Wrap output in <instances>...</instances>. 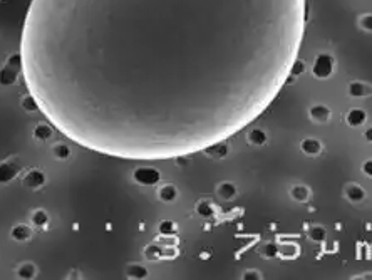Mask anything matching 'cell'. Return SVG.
Wrapping results in <instances>:
<instances>
[{
    "label": "cell",
    "instance_id": "10",
    "mask_svg": "<svg viewBox=\"0 0 372 280\" xmlns=\"http://www.w3.org/2000/svg\"><path fill=\"white\" fill-rule=\"evenodd\" d=\"M34 235V230L32 227L29 223H17L12 227L10 230V239L19 241V243H24V241H29L32 239Z\"/></svg>",
    "mask_w": 372,
    "mask_h": 280
},
{
    "label": "cell",
    "instance_id": "17",
    "mask_svg": "<svg viewBox=\"0 0 372 280\" xmlns=\"http://www.w3.org/2000/svg\"><path fill=\"white\" fill-rule=\"evenodd\" d=\"M347 94L350 97L361 99V97H366L371 94V86L367 82H364V80H352L347 86Z\"/></svg>",
    "mask_w": 372,
    "mask_h": 280
},
{
    "label": "cell",
    "instance_id": "13",
    "mask_svg": "<svg viewBox=\"0 0 372 280\" xmlns=\"http://www.w3.org/2000/svg\"><path fill=\"white\" fill-rule=\"evenodd\" d=\"M215 193H217V197L220 200L223 201H231L236 198V193H238V190H236V185L231 183V181H222V183L217 185V190H215Z\"/></svg>",
    "mask_w": 372,
    "mask_h": 280
},
{
    "label": "cell",
    "instance_id": "8",
    "mask_svg": "<svg viewBox=\"0 0 372 280\" xmlns=\"http://www.w3.org/2000/svg\"><path fill=\"white\" fill-rule=\"evenodd\" d=\"M344 197H345V200L350 203H361L366 200L367 193H366L364 186L352 181V183H347L344 186Z\"/></svg>",
    "mask_w": 372,
    "mask_h": 280
},
{
    "label": "cell",
    "instance_id": "7",
    "mask_svg": "<svg viewBox=\"0 0 372 280\" xmlns=\"http://www.w3.org/2000/svg\"><path fill=\"white\" fill-rule=\"evenodd\" d=\"M308 118L314 122H317V124H325V122L331 121L332 113L329 109V106L325 104H312L308 108Z\"/></svg>",
    "mask_w": 372,
    "mask_h": 280
},
{
    "label": "cell",
    "instance_id": "23",
    "mask_svg": "<svg viewBox=\"0 0 372 280\" xmlns=\"http://www.w3.org/2000/svg\"><path fill=\"white\" fill-rule=\"evenodd\" d=\"M73 155V150L67 143H56L52 146V156L59 161H67Z\"/></svg>",
    "mask_w": 372,
    "mask_h": 280
},
{
    "label": "cell",
    "instance_id": "9",
    "mask_svg": "<svg viewBox=\"0 0 372 280\" xmlns=\"http://www.w3.org/2000/svg\"><path fill=\"white\" fill-rule=\"evenodd\" d=\"M289 195H290V198H292L294 201H297V203H305V201L310 200L312 190H310V186L305 185V183H294V185L290 186Z\"/></svg>",
    "mask_w": 372,
    "mask_h": 280
},
{
    "label": "cell",
    "instance_id": "20",
    "mask_svg": "<svg viewBox=\"0 0 372 280\" xmlns=\"http://www.w3.org/2000/svg\"><path fill=\"white\" fill-rule=\"evenodd\" d=\"M194 211H196V215L203 216V218H210V216L215 215V211H217V206H215V203L211 200H200L196 203V206H194Z\"/></svg>",
    "mask_w": 372,
    "mask_h": 280
},
{
    "label": "cell",
    "instance_id": "21",
    "mask_svg": "<svg viewBox=\"0 0 372 280\" xmlns=\"http://www.w3.org/2000/svg\"><path fill=\"white\" fill-rule=\"evenodd\" d=\"M148 275H149V270L143 264H129L126 267V277L128 279H146Z\"/></svg>",
    "mask_w": 372,
    "mask_h": 280
},
{
    "label": "cell",
    "instance_id": "1",
    "mask_svg": "<svg viewBox=\"0 0 372 280\" xmlns=\"http://www.w3.org/2000/svg\"><path fill=\"white\" fill-rule=\"evenodd\" d=\"M307 0H32L20 72L69 141L163 161L228 141L298 59Z\"/></svg>",
    "mask_w": 372,
    "mask_h": 280
},
{
    "label": "cell",
    "instance_id": "11",
    "mask_svg": "<svg viewBox=\"0 0 372 280\" xmlns=\"http://www.w3.org/2000/svg\"><path fill=\"white\" fill-rule=\"evenodd\" d=\"M49 223H50V216L44 208H36L31 211V215H29V225H31L32 228H39V230H42V228H47Z\"/></svg>",
    "mask_w": 372,
    "mask_h": 280
},
{
    "label": "cell",
    "instance_id": "19",
    "mask_svg": "<svg viewBox=\"0 0 372 280\" xmlns=\"http://www.w3.org/2000/svg\"><path fill=\"white\" fill-rule=\"evenodd\" d=\"M203 153L213 156V158L222 160V158H226V156H228V153H230V146H228L226 141H220V143H215V144H211V146H208Z\"/></svg>",
    "mask_w": 372,
    "mask_h": 280
},
{
    "label": "cell",
    "instance_id": "5",
    "mask_svg": "<svg viewBox=\"0 0 372 280\" xmlns=\"http://www.w3.org/2000/svg\"><path fill=\"white\" fill-rule=\"evenodd\" d=\"M45 181H47V176H45V173L42 171L39 168H34V169H29V171H25V175L22 178V185L25 188L29 190H40L42 186L45 185Z\"/></svg>",
    "mask_w": 372,
    "mask_h": 280
},
{
    "label": "cell",
    "instance_id": "4",
    "mask_svg": "<svg viewBox=\"0 0 372 280\" xmlns=\"http://www.w3.org/2000/svg\"><path fill=\"white\" fill-rule=\"evenodd\" d=\"M20 164L15 160L0 161V185H8L19 176Z\"/></svg>",
    "mask_w": 372,
    "mask_h": 280
},
{
    "label": "cell",
    "instance_id": "2",
    "mask_svg": "<svg viewBox=\"0 0 372 280\" xmlns=\"http://www.w3.org/2000/svg\"><path fill=\"white\" fill-rule=\"evenodd\" d=\"M335 71V61L331 54H319L312 64V74L317 79H327L331 78Z\"/></svg>",
    "mask_w": 372,
    "mask_h": 280
},
{
    "label": "cell",
    "instance_id": "25",
    "mask_svg": "<svg viewBox=\"0 0 372 280\" xmlns=\"http://www.w3.org/2000/svg\"><path fill=\"white\" fill-rule=\"evenodd\" d=\"M158 232L163 233L164 237H173L178 232V227H176V223L171 222V220H163V222L158 225Z\"/></svg>",
    "mask_w": 372,
    "mask_h": 280
},
{
    "label": "cell",
    "instance_id": "27",
    "mask_svg": "<svg viewBox=\"0 0 372 280\" xmlns=\"http://www.w3.org/2000/svg\"><path fill=\"white\" fill-rule=\"evenodd\" d=\"M20 104H22V108L25 109L27 113H36L39 111V108H37L36 101H34V97L31 94H25L22 99H20Z\"/></svg>",
    "mask_w": 372,
    "mask_h": 280
},
{
    "label": "cell",
    "instance_id": "22",
    "mask_svg": "<svg viewBox=\"0 0 372 280\" xmlns=\"http://www.w3.org/2000/svg\"><path fill=\"white\" fill-rule=\"evenodd\" d=\"M267 133L263 129H250L247 134V141L252 144V146H265L267 144Z\"/></svg>",
    "mask_w": 372,
    "mask_h": 280
},
{
    "label": "cell",
    "instance_id": "14",
    "mask_svg": "<svg viewBox=\"0 0 372 280\" xmlns=\"http://www.w3.org/2000/svg\"><path fill=\"white\" fill-rule=\"evenodd\" d=\"M367 121V113L361 108H352L350 111H347L345 114V122L350 128H361L364 126Z\"/></svg>",
    "mask_w": 372,
    "mask_h": 280
},
{
    "label": "cell",
    "instance_id": "15",
    "mask_svg": "<svg viewBox=\"0 0 372 280\" xmlns=\"http://www.w3.org/2000/svg\"><path fill=\"white\" fill-rule=\"evenodd\" d=\"M180 197V190L173 183H163L158 188V198L163 203H173Z\"/></svg>",
    "mask_w": 372,
    "mask_h": 280
},
{
    "label": "cell",
    "instance_id": "3",
    "mask_svg": "<svg viewBox=\"0 0 372 280\" xmlns=\"http://www.w3.org/2000/svg\"><path fill=\"white\" fill-rule=\"evenodd\" d=\"M133 180L141 186H153L161 181V175L156 168L141 166L133 173Z\"/></svg>",
    "mask_w": 372,
    "mask_h": 280
},
{
    "label": "cell",
    "instance_id": "18",
    "mask_svg": "<svg viewBox=\"0 0 372 280\" xmlns=\"http://www.w3.org/2000/svg\"><path fill=\"white\" fill-rule=\"evenodd\" d=\"M37 272H39V269L34 262H22L15 269V277L22 280H32L37 277Z\"/></svg>",
    "mask_w": 372,
    "mask_h": 280
},
{
    "label": "cell",
    "instance_id": "24",
    "mask_svg": "<svg viewBox=\"0 0 372 280\" xmlns=\"http://www.w3.org/2000/svg\"><path fill=\"white\" fill-rule=\"evenodd\" d=\"M307 235L308 239L312 241H315V243H320V241L325 240V237H327V232H325V228L322 225H312L310 228L307 230Z\"/></svg>",
    "mask_w": 372,
    "mask_h": 280
},
{
    "label": "cell",
    "instance_id": "6",
    "mask_svg": "<svg viewBox=\"0 0 372 280\" xmlns=\"http://www.w3.org/2000/svg\"><path fill=\"white\" fill-rule=\"evenodd\" d=\"M300 151L308 158H317L324 153V144L317 138H305L300 141Z\"/></svg>",
    "mask_w": 372,
    "mask_h": 280
},
{
    "label": "cell",
    "instance_id": "16",
    "mask_svg": "<svg viewBox=\"0 0 372 280\" xmlns=\"http://www.w3.org/2000/svg\"><path fill=\"white\" fill-rule=\"evenodd\" d=\"M17 67L14 66V62H8V64H5L0 69V84L2 86H14V84L17 82Z\"/></svg>",
    "mask_w": 372,
    "mask_h": 280
},
{
    "label": "cell",
    "instance_id": "26",
    "mask_svg": "<svg viewBox=\"0 0 372 280\" xmlns=\"http://www.w3.org/2000/svg\"><path fill=\"white\" fill-rule=\"evenodd\" d=\"M145 257L148 258V260H159V258H163V250L156 243L148 245V247L145 248Z\"/></svg>",
    "mask_w": 372,
    "mask_h": 280
},
{
    "label": "cell",
    "instance_id": "28",
    "mask_svg": "<svg viewBox=\"0 0 372 280\" xmlns=\"http://www.w3.org/2000/svg\"><path fill=\"white\" fill-rule=\"evenodd\" d=\"M243 279H261V274L257 272V270H245Z\"/></svg>",
    "mask_w": 372,
    "mask_h": 280
},
{
    "label": "cell",
    "instance_id": "12",
    "mask_svg": "<svg viewBox=\"0 0 372 280\" xmlns=\"http://www.w3.org/2000/svg\"><path fill=\"white\" fill-rule=\"evenodd\" d=\"M32 138L36 139L37 143H47L54 138V126L47 124V122H39L36 124V128L32 131Z\"/></svg>",
    "mask_w": 372,
    "mask_h": 280
}]
</instances>
